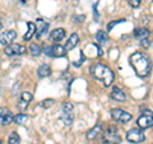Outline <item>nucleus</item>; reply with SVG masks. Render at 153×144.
Here are the masks:
<instances>
[{"mask_svg":"<svg viewBox=\"0 0 153 144\" xmlns=\"http://www.w3.org/2000/svg\"><path fill=\"white\" fill-rule=\"evenodd\" d=\"M130 64L135 70V73L142 76V78H146V76L149 75L151 69H152V64L151 60L146 54L143 52H134L130 55Z\"/></svg>","mask_w":153,"mask_h":144,"instance_id":"1","label":"nucleus"},{"mask_svg":"<svg viewBox=\"0 0 153 144\" xmlns=\"http://www.w3.org/2000/svg\"><path fill=\"white\" fill-rule=\"evenodd\" d=\"M91 74L94 79H97L100 82H102V84L105 87H110L114 82V73L108 66L96 63L91 66Z\"/></svg>","mask_w":153,"mask_h":144,"instance_id":"2","label":"nucleus"},{"mask_svg":"<svg viewBox=\"0 0 153 144\" xmlns=\"http://www.w3.org/2000/svg\"><path fill=\"white\" fill-rule=\"evenodd\" d=\"M74 106L70 102H65L61 106V120L66 126H70L74 120Z\"/></svg>","mask_w":153,"mask_h":144,"instance_id":"3","label":"nucleus"},{"mask_svg":"<svg viewBox=\"0 0 153 144\" xmlns=\"http://www.w3.org/2000/svg\"><path fill=\"white\" fill-rule=\"evenodd\" d=\"M137 125L139 129H148L153 126V112L151 110H146L142 112V115L137 120Z\"/></svg>","mask_w":153,"mask_h":144,"instance_id":"4","label":"nucleus"},{"mask_svg":"<svg viewBox=\"0 0 153 144\" xmlns=\"http://www.w3.org/2000/svg\"><path fill=\"white\" fill-rule=\"evenodd\" d=\"M103 142L106 144H120L121 138L117 133V129L115 126H110L107 130L103 133Z\"/></svg>","mask_w":153,"mask_h":144,"instance_id":"5","label":"nucleus"},{"mask_svg":"<svg viewBox=\"0 0 153 144\" xmlns=\"http://www.w3.org/2000/svg\"><path fill=\"white\" fill-rule=\"evenodd\" d=\"M111 116L115 121H119L121 124H126L131 120V114L124 111L121 108H112L111 110Z\"/></svg>","mask_w":153,"mask_h":144,"instance_id":"6","label":"nucleus"},{"mask_svg":"<svg viewBox=\"0 0 153 144\" xmlns=\"http://www.w3.org/2000/svg\"><path fill=\"white\" fill-rule=\"evenodd\" d=\"M146 135L140 129H131L126 133V140L130 142L133 144H138V143H142L144 142Z\"/></svg>","mask_w":153,"mask_h":144,"instance_id":"7","label":"nucleus"},{"mask_svg":"<svg viewBox=\"0 0 153 144\" xmlns=\"http://www.w3.org/2000/svg\"><path fill=\"white\" fill-rule=\"evenodd\" d=\"M17 38V32L13 30H8L0 33V45L3 46H9L13 44L14 40Z\"/></svg>","mask_w":153,"mask_h":144,"instance_id":"8","label":"nucleus"},{"mask_svg":"<svg viewBox=\"0 0 153 144\" xmlns=\"http://www.w3.org/2000/svg\"><path fill=\"white\" fill-rule=\"evenodd\" d=\"M26 47L23 45H19V44H10L9 46H5V55L8 56H18V55H23L26 54Z\"/></svg>","mask_w":153,"mask_h":144,"instance_id":"9","label":"nucleus"},{"mask_svg":"<svg viewBox=\"0 0 153 144\" xmlns=\"http://www.w3.org/2000/svg\"><path fill=\"white\" fill-rule=\"evenodd\" d=\"M13 119H14V116H13L10 110L0 106V121H1L3 125H9V124H12Z\"/></svg>","mask_w":153,"mask_h":144,"instance_id":"10","label":"nucleus"},{"mask_svg":"<svg viewBox=\"0 0 153 144\" xmlns=\"http://www.w3.org/2000/svg\"><path fill=\"white\" fill-rule=\"evenodd\" d=\"M32 98H33L32 93H30V92H23L22 96H21V99H19V102L17 105L18 108L21 110V111H25V110L28 107L30 102L32 101Z\"/></svg>","mask_w":153,"mask_h":144,"instance_id":"11","label":"nucleus"},{"mask_svg":"<svg viewBox=\"0 0 153 144\" xmlns=\"http://www.w3.org/2000/svg\"><path fill=\"white\" fill-rule=\"evenodd\" d=\"M47 28H49V23L45 22L44 19L38 18L36 21V37L37 38L42 37V35L47 31Z\"/></svg>","mask_w":153,"mask_h":144,"instance_id":"12","label":"nucleus"},{"mask_svg":"<svg viewBox=\"0 0 153 144\" xmlns=\"http://www.w3.org/2000/svg\"><path fill=\"white\" fill-rule=\"evenodd\" d=\"M111 98L115 99V101H117V102H125L126 101V94L121 88L114 87L112 91H111Z\"/></svg>","mask_w":153,"mask_h":144,"instance_id":"13","label":"nucleus"},{"mask_svg":"<svg viewBox=\"0 0 153 144\" xmlns=\"http://www.w3.org/2000/svg\"><path fill=\"white\" fill-rule=\"evenodd\" d=\"M78 42H79V37L76 33H73L69 38H68V41H66V45H65V50L66 51H69L71 49H74V47L78 45Z\"/></svg>","mask_w":153,"mask_h":144,"instance_id":"14","label":"nucleus"},{"mask_svg":"<svg viewBox=\"0 0 153 144\" xmlns=\"http://www.w3.org/2000/svg\"><path fill=\"white\" fill-rule=\"evenodd\" d=\"M64 37H65L64 28H55V30L51 31V33H50V38L54 41H60V40H63Z\"/></svg>","mask_w":153,"mask_h":144,"instance_id":"15","label":"nucleus"},{"mask_svg":"<svg viewBox=\"0 0 153 144\" xmlns=\"http://www.w3.org/2000/svg\"><path fill=\"white\" fill-rule=\"evenodd\" d=\"M66 54V50L64 46L61 45H55L51 47V56H55V57H61V56H65Z\"/></svg>","mask_w":153,"mask_h":144,"instance_id":"16","label":"nucleus"},{"mask_svg":"<svg viewBox=\"0 0 153 144\" xmlns=\"http://www.w3.org/2000/svg\"><path fill=\"white\" fill-rule=\"evenodd\" d=\"M96 41H97L98 45H107L108 42V35L105 31H98L96 33Z\"/></svg>","mask_w":153,"mask_h":144,"instance_id":"17","label":"nucleus"},{"mask_svg":"<svg viewBox=\"0 0 153 144\" xmlns=\"http://www.w3.org/2000/svg\"><path fill=\"white\" fill-rule=\"evenodd\" d=\"M102 131V128H101V125H96V126H93L91 130H88L87 131V134H85V137H87V139L88 140H93L94 138H97V135L100 133Z\"/></svg>","mask_w":153,"mask_h":144,"instance_id":"18","label":"nucleus"},{"mask_svg":"<svg viewBox=\"0 0 153 144\" xmlns=\"http://www.w3.org/2000/svg\"><path fill=\"white\" fill-rule=\"evenodd\" d=\"M51 74V68L49 65H41L40 68L37 69V75H38V78H46V76H49Z\"/></svg>","mask_w":153,"mask_h":144,"instance_id":"19","label":"nucleus"},{"mask_svg":"<svg viewBox=\"0 0 153 144\" xmlns=\"http://www.w3.org/2000/svg\"><path fill=\"white\" fill-rule=\"evenodd\" d=\"M27 26H28V31L26 32V35L23 36V38H25L26 41H30L31 38L33 37V35L36 33V23L28 22V23H27Z\"/></svg>","mask_w":153,"mask_h":144,"instance_id":"20","label":"nucleus"},{"mask_svg":"<svg viewBox=\"0 0 153 144\" xmlns=\"http://www.w3.org/2000/svg\"><path fill=\"white\" fill-rule=\"evenodd\" d=\"M134 36H135V38L143 40V38H147L148 36H149V31H148L147 28H139V30L134 31Z\"/></svg>","mask_w":153,"mask_h":144,"instance_id":"21","label":"nucleus"},{"mask_svg":"<svg viewBox=\"0 0 153 144\" xmlns=\"http://www.w3.org/2000/svg\"><path fill=\"white\" fill-rule=\"evenodd\" d=\"M13 121L16 124H18V125H25V124L28 121V116H27V115H25V114H18V115L14 116Z\"/></svg>","mask_w":153,"mask_h":144,"instance_id":"22","label":"nucleus"},{"mask_svg":"<svg viewBox=\"0 0 153 144\" xmlns=\"http://www.w3.org/2000/svg\"><path fill=\"white\" fill-rule=\"evenodd\" d=\"M28 51L31 52V55H33V56H38L41 54V47L38 46L37 44H35V42H33V44H31L30 45V47H28Z\"/></svg>","mask_w":153,"mask_h":144,"instance_id":"23","label":"nucleus"},{"mask_svg":"<svg viewBox=\"0 0 153 144\" xmlns=\"http://www.w3.org/2000/svg\"><path fill=\"white\" fill-rule=\"evenodd\" d=\"M8 143L9 144H19L21 143V137H19L16 131H13L8 138Z\"/></svg>","mask_w":153,"mask_h":144,"instance_id":"24","label":"nucleus"},{"mask_svg":"<svg viewBox=\"0 0 153 144\" xmlns=\"http://www.w3.org/2000/svg\"><path fill=\"white\" fill-rule=\"evenodd\" d=\"M55 103V99H52V98H47V99H44L42 102L40 103L42 107H45V108H49V107H51L52 105Z\"/></svg>","mask_w":153,"mask_h":144,"instance_id":"25","label":"nucleus"},{"mask_svg":"<svg viewBox=\"0 0 153 144\" xmlns=\"http://www.w3.org/2000/svg\"><path fill=\"white\" fill-rule=\"evenodd\" d=\"M140 45H142V47H144V49H148V47L151 46V41L148 40V37L143 38V40H140Z\"/></svg>","mask_w":153,"mask_h":144,"instance_id":"26","label":"nucleus"},{"mask_svg":"<svg viewBox=\"0 0 153 144\" xmlns=\"http://www.w3.org/2000/svg\"><path fill=\"white\" fill-rule=\"evenodd\" d=\"M140 1L142 0H128V3H129V5L133 7V8H138L140 5Z\"/></svg>","mask_w":153,"mask_h":144,"instance_id":"27","label":"nucleus"},{"mask_svg":"<svg viewBox=\"0 0 153 144\" xmlns=\"http://www.w3.org/2000/svg\"><path fill=\"white\" fill-rule=\"evenodd\" d=\"M120 22H123V21H114V22H110V23H108V26H107V32H108V31H111V28H112L115 24L120 23Z\"/></svg>","mask_w":153,"mask_h":144,"instance_id":"28","label":"nucleus"},{"mask_svg":"<svg viewBox=\"0 0 153 144\" xmlns=\"http://www.w3.org/2000/svg\"><path fill=\"white\" fill-rule=\"evenodd\" d=\"M44 54H46V55H49V56H51V47L50 46H46L45 45V47H44Z\"/></svg>","mask_w":153,"mask_h":144,"instance_id":"29","label":"nucleus"},{"mask_svg":"<svg viewBox=\"0 0 153 144\" xmlns=\"http://www.w3.org/2000/svg\"><path fill=\"white\" fill-rule=\"evenodd\" d=\"M3 28V23H1V19H0V30Z\"/></svg>","mask_w":153,"mask_h":144,"instance_id":"30","label":"nucleus"},{"mask_svg":"<svg viewBox=\"0 0 153 144\" xmlns=\"http://www.w3.org/2000/svg\"><path fill=\"white\" fill-rule=\"evenodd\" d=\"M0 144H3V140H1V139H0Z\"/></svg>","mask_w":153,"mask_h":144,"instance_id":"31","label":"nucleus"}]
</instances>
